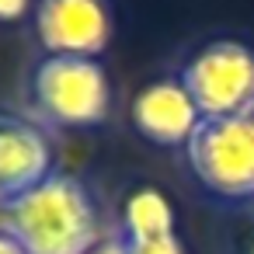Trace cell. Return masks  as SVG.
<instances>
[{"instance_id":"7","label":"cell","mask_w":254,"mask_h":254,"mask_svg":"<svg viewBox=\"0 0 254 254\" xmlns=\"http://www.w3.org/2000/svg\"><path fill=\"white\" fill-rule=\"evenodd\" d=\"M53 143L25 115L0 112V202H7L53 174Z\"/></svg>"},{"instance_id":"11","label":"cell","mask_w":254,"mask_h":254,"mask_svg":"<svg viewBox=\"0 0 254 254\" xmlns=\"http://www.w3.org/2000/svg\"><path fill=\"white\" fill-rule=\"evenodd\" d=\"M32 0H0V25H14L28 14Z\"/></svg>"},{"instance_id":"2","label":"cell","mask_w":254,"mask_h":254,"mask_svg":"<svg viewBox=\"0 0 254 254\" xmlns=\"http://www.w3.org/2000/svg\"><path fill=\"white\" fill-rule=\"evenodd\" d=\"M28 101L46 126L94 129L112 112V80L101 60L39 56L28 77Z\"/></svg>"},{"instance_id":"10","label":"cell","mask_w":254,"mask_h":254,"mask_svg":"<svg viewBox=\"0 0 254 254\" xmlns=\"http://www.w3.org/2000/svg\"><path fill=\"white\" fill-rule=\"evenodd\" d=\"M87 254H132V251H129V240L115 230V233H105V237H101Z\"/></svg>"},{"instance_id":"4","label":"cell","mask_w":254,"mask_h":254,"mask_svg":"<svg viewBox=\"0 0 254 254\" xmlns=\"http://www.w3.org/2000/svg\"><path fill=\"white\" fill-rule=\"evenodd\" d=\"M185 164L219 202H254V115L205 119L185 146Z\"/></svg>"},{"instance_id":"12","label":"cell","mask_w":254,"mask_h":254,"mask_svg":"<svg viewBox=\"0 0 254 254\" xmlns=\"http://www.w3.org/2000/svg\"><path fill=\"white\" fill-rule=\"evenodd\" d=\"M230 254H254V219L247 223V230L237 237V244H233V251Z\"/></svg>"},{"instance_id":"1","label":"cell","mask_w":254,"mask_h":254,"mask_svg":"<svg viewBox=\"0 0 254 254\" xmlns=\"http://www.w3.org/2000/svg\"><path fill=\"white\" fill-rule=\"evenodd\" d=\"M0 226L25 247V254H87L105 237L91 188L63 171H53L35 188L0 202Z\"/></svg>"},{"instance_id":"3","label":"cell","mask_w":254,"mask_h":254,"mask_svg":"<svg viewBox=\"0 0 254 254\" xmlns=\"http://www.w3.org/2000/svg\"><path fill=\"white\" fill-rule=\"evenodd\" d=\"M202 119L254 115V46L240 39L202 42L178 70Z\"/></svg>"},{"instance_id":"5","label":"cell","mask_w":254,"mask_h":254,"mask_svg":"<svg viewBox=\"0 0 254 254\" xmlns=\"http://www.w3.org/2000/svg\"><path fill=\"white\" fill-rule=\"evenodd\" d=\"M32 28L42 56L101 60L115 35V14L108 0H35Z\"/></svg>"},{"instance_id":"9","label":"cell","mask_w":254,"mask_h":254,"mask_svg":"<svg viewBox=\"0 0 254 254\" xmlns=\"http://www.w3.org/2000/svg\"><path fill=\"white\" fill-rule=\"evenodd\" d=\"M132 254H188L181 237L171 233V237H157V240H139V244H129Z\"/></svg>"},{"instance_id":"8","label":"cell","mask_w":254,"mask_h":254,"mask_svg":"<svg viewBox=\"0 0 254 254\" xmlns=\"http://www.w3.org/2000/svg\"><path fill=\"white\" fill-rule=\"evenodd\" d=\"M119 233L129 244L178 233L174 230V205H171V198L164 191L150 188V185L146 188H132L122 198V209H119Z\"/></svg>"},{"instance_id":"6","label":"cell","mask_w":254,"mask_h":254,"mask_svg":"<svg viewBox=\"0 0 254 254\" xmlns=\"http://www.w3.org/2000/svg\"><path fill=\"white\" fill-rule=\"evenodd\" d=\"M129 119L146 143L164 146V150H185L188 139L205 122L195 98L178 80V73L146 80L129 105Z\"/></svg>"},{"instance_id":"13","label":"cell","mask_w":254,"mask_h":254,"mask_svg":"<svg viewBox=\"0 0 254 254\" xmlns=\"http://www.w3.org/2000/svg\"><path fill=\"white\" fill-rule=\"evenodd\" d=\"M0 254H25V247H21L4 226H0Z\"/></svg>"}]
</instances>
